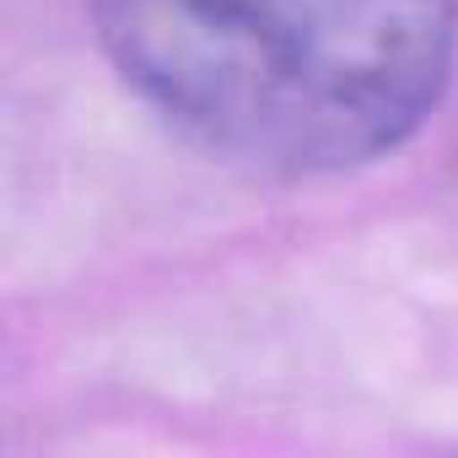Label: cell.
<instances>
[{
    "label": "cell",
    "instance_id": "cell-1",
    "mask_svg": "<svg viewBox=\"0 0 458 458\" xmlns=\"http://www.w3.org/2000/svg\"><path fill=\"white\" fill-rule=\"evenodd\" d=\"M98 22L124 81L199 146L329 173L442 98L458 0H98Z\"/></svg>",
    "mask_w": 458,
    "mask_h": 458
}]
</instances>
